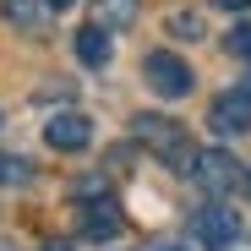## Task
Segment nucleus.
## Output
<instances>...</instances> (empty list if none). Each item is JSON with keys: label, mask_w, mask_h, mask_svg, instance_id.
I'll return each instance as SVG.
<instances>
[{"label": "nucleus", "mask_w": 251, "mask_h": 251, "mask_svg": "<svg viewBox=\"0 0 251 251\" xmlns=\"http://www.w3.org/2000/svg\"><path fill=\"white\" fill-rule=\"evenodd\" d=\"M142 76H148V88H153L158 99H186V93H191V66H186L180 55H170V50H153V55L142 60Z\"/></svg>", "instance_id": "obj_2"}, {"label": "nucleus", "mask_w": 251, "mask_h": 251, "mask_svg": "<svg viewBox=\"0 0 251 251\" xmlns=\"http://www.w3.org/2000/svg\"><path fill=\"white\" fill-rule=\"evenodd\" d=\"M50 6H71V0H50Z\"/></svg>", "instance_id": "obj_17"}, {"label": "nucleus", "mask_w": 251, "mask_h": 251, "mask_svg": "<svg viewBox=\"0 0 251 251\" xmlns=\"http://www.w3.org/2000/svg\"><path fill=\"white\" fill-rule=\"evenodd\" d=\"M0 251H6V246H0Z\"/></svg>", "instance_id": "obj_18"}, {"label": "nucleus", "mask_w": 251, "mask_h": 251, "mask_svg": "<svg viewBox=\"0 0 251 251\" xmlns=\"http://www.w3.org/2000/svg\"><path fill=\"white\" fill-rule=\"evenodd\" d=\"M137 0H99V27H131Z\"/></svg>", "instance_id": "obj_10"}, {"label": "nucleus", "mask_w": 251, "mask_h": 251, "mask_svg": "<svg viewBox=\"0 0 251 251\" xmlns=\"http://www.w3.org/2000/svg\"><path fill=\"white\" fill-rule=\"evenodd\" d=\"M82 235H88V240H115L120 235V213H115L109 197H99V202L82 207Z\"/></svg>", "instance_id": "obj_7"}, {"label": "nucleus", "mask_w": 251, "mask_h": 251, "mask_svg": "<svg viewBox=\"0 0 251 251\" xmlns=\"http://www.w3.org/2000/svg\"><path fill=\"white\" fill-rule=\"evenodd\" d=\"M44 251H71V240H50V246H44Z\"/></svg>", "instance_id": "obj_15"}, {"label": "nucleus", "mask_w": 251, "mask_h": 251, "mask_svg": "<svg viewBox=\"0 0 251 251\" xmlns=\"http://www.w3.org/2000/svg\"><path fill=\"white\" fill-rule=\"evenodd\" d=\"M76 55H82V66H109V33L99 27V22H88V27H76Z\"/></svg>", "instance_id": "obj_8"}, {"label": "nucleus", "mask_w": 251, "mask_h": 251, "mask_svg": "<svg viewBox=\"0 0 251 251\" xmlns=\"http://www.w3.org/2000/svg\"><path fill=\"white\" fill-rule=\"evenodd\" d=\"M170 27H175V38H202V17H191V11H175Z\"/></svg>", "instance_id": "obj_13"}, {"label": "nucleus", "mask_w": 251, "mask_h": 251, "mask_svg": "<svg viewBox=\"0 0 251 251\" xmlns=\"http://www.w3.org/2000/svg\"><path fill=\"white\" fill-rule=\"evenodd\" d=\"M229 55L251 60V22H235V27H229Z\"/></svg>", "instance_id": "obj_12"}, {"label": "nucleus", "mask_w": 251, "mask_h": 251, "mask_svg": "<svg viewBox=\"0 0 251 251\" xmlns=\"http://www.w3.org/2000/svg\"><path fill=\"white\" fill-rule=\"evenodd\" d=\"M44 142L60 148V153H82V148L93 142V120L82 115V109H60V115H50V126H44Z\"/></svg>", "instance_id": "obj_5"}, {"label": "nucleus", "mask_w": 251, "mask_h": 251, "mask_svg": "<svg viewBox=\"0 0 251 251\" xmlns=\"http://www.w3.org/2000/svg\"><path fill=\"white\" fill-rule=\"evenodd\" d=\"M6 17H11V27H22V33H38V27H44V6H38V0H6Z\"/></svg>", "instance_id": "obj_9"}, {"label": "nucleus", "mask_w": 251, "mask_h": 251, "mask_svg": "<svg viewBox=\"0 0 251 251\" xmlns=\"http://www.w3.org/2000/svg\"><path fill=\"white\" fill-rule=\"evenodd\" d=\"M246 93H251V88H246Z\"/></svg>", "instance_id": "obj_19"}, {"label": "nucleus", "mask_w": 251, "mask_h": 251, "mask_svg": "<svg viewBox=\"0 0 251 251\" xmlns=\"http://www.w3.org/2000/svg\"><path fill=\"white\" fill-rule=\"evenodd\" d=\"M219 6H224V11H240V6H251V0H219Z\"/></svg>", "instance_id": "obj_14"}, {"label": "nucleus", "mask_w": 251, "mask_h": 251, "mask_svg": "<svg viewBox=\"0 0 251 251\" xmlns=\"http://www.w3.org/2000/svg\"><path fill=\"white\" fill-rule=\"evenodd\" d=\"M240 186H246V197H251V164H246V175H240Z\"/></svg>", "instance_id": "obj_16"}, {"label": "nucleus", "mask_w": 251, "mask_h": 251, "mask_svg": "<svg viewBox=\"0 0 251 251\" xmlns=\"http://www.w3.org/2000/svg\"><path fill=\"white\" fill-rule=\"evenodd\" d=\"M207 126H213L219 137H240V131H251V93L240 88V93L213 99V115H207Z\"/></svg>", "instance_id": "obj_6"}, {"label": "nucleus", "mask_w": 251, "mask_h": 251, "mask_svg": "<svg viewBox=\"0 0 251 251\" xmlns=\"http://www.w3.org/2000/svg\"><path fill=\"white\" fill-rule=\"evenodd\" d=\"M137 137H142L164 164H170V170H180V175L197 170V148L186 142V131H180L175 120H164V115H137Z\"/></svg>", "instance_id": "obj_1"}, {"label": "nucleus", "mask_w": 251, "mask_h": 251, "mask_svg": "<svg viewBox=\"0 0 251 251\" xmlns=\"http://www.w3.org/2000/svg\"><path fill=\"white\" fill-rule=\"evenodd\" d=\"M191 235L202 240V251H224V246H235V235H240V213L224 207V202H207V207H197Z\"/></svg>", "instance_id": "obj_3"}, {"label": "nucleus", "mask_w": 251, "mask_h": 251, "mask_svg": "<svg viewBox=\"0 0 251 251\" xmlns=\"http://www.w3.org/2000/svg\"><path fill=\"white\" fill-rule=\"evenodd\" d=\"M240 175H246V170H240V164H235L224 148H202V153H197V170H191V180H197L207 197L235 191V186H240Z\"/></svg>", "instance_id": "obj_4"}, {"label": "nucleus", "mask_w": 251, "mask_h": 251, "mask_svg": "<svg viewBox=\"0 0 251 251\" xmlns=\"http://www.w3.org/2000/svg\"><path fill=\"white\" fill-rule=\"evenodd\" d=\"M33 180V164L22 153H0V186H27Z\"/></svg>", "instance_id": "obj_11"}]
</instances>
